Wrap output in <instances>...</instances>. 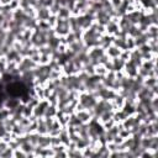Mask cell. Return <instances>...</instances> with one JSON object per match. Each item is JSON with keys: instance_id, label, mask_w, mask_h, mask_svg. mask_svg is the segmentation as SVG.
Returning a JSON list of instances; mask_svg holds the SVG:
<instances>
[{"instance_id": "1", "label": "cell", "mask_w": 158, "mask_h": 158, "mask_svg": "<svg viewBox=\"0 0 158 158\" xmlns=\"http://www.w3.org/2000/svg\"><path fill=\"white\" fill-rule=\"evenodd\" d=\"M37 16H38L40 21H46V20L49 19L51 12H49L48 7H41V9H38V11H37Z\"/></svg>"}, {"instance_id": "2", "label": "cell", "mask_w": 158, "mask_h": 158, "mask_svg": "<svg viewBox=\"0 0 158 158\" xmlns=\"http://www.w3.org/2000/svg\"><path fill=\"white\" fill-rule=\"evenodd\" d=\"M58 19H68L69 15H70V10L68 7H64V6H60L59 7V11H58Z\"/></svg>"}, {"instance_id": "3", "label": "cell", "mask_w": 158, "mask_h": 158, "mask_svg": "<svg viewBox=\"0 0 158 158\" xmlns=\"http://www.w3.org/2000/svg\"><path fill=\"white\" fill-rule=\"evenodd\" d=\"M107 56H110V57H112V58L118 57V56H120V48H118V47H116V46L110 47V48H109V51H107Z\"/></svg>"}, {"instance_id": "4", "label": "cell", "mask_w": 158, "mask_h": 158, "mask_svg": "<svg viewBox=\"0 0 158 158\" xmlns=\"http://www.w3.org/2000/svg\"><path fill=\"white\" fill-rule=\"evenodd\" d=\"M77 117H78L81 122H85V121H88V120L90 118V114H89V112H85V111H83V110H80V112H78Z\"/></svg>"}]
</instances>
